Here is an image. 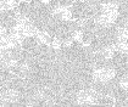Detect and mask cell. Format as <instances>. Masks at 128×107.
Here are the masks:
<instances>
[{
  "label": "cell",
  "mask_w": 128,
  "mask_h": 107,
  "mask_svg": "<svg viewBox=\"0 0 128 107\" xmlns=\"http://www.w3.org/2000/svg\"><path fill=\"white\" fill-rule=\"evenodd\" d=\"M37 44H38V40L34 35H26L20 43L22 49H24V50H32Z\"/></svg>",
  "instance_id": "1"
},
{
  "label": "cell",
  "mask_w": 128,
  "mask_h": 107,
  "mask_svg": "<svg viewBox=\"0 0 128 107\" xmlns=\"http://www.w3.org/2000/svg\"><path fill=\"white\" fill-rule=\"evenodd\" d=\"M82 1H86V0H82Z\"/></svg>",
  "instance_id": "3"
},
{
  "label": "cell",
  "mask_w": 128,
  "mask_h": 107,
  "mask_svg": "<svg viewBox=\"0 0 128 107\" xmlns=\"http://www.w3.org/2000/svg\"><path fill=\"white\" fill-rule=\"evenodd\" d=\"M114 23H115V26L117 28H127V17H123V16L117 15V17H116Z\"/></svg>",
  "instance_id": "2"
}]
</instances>
